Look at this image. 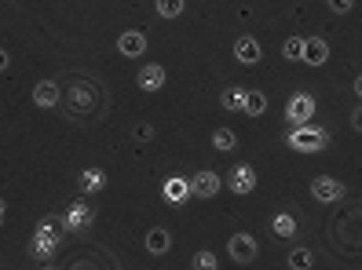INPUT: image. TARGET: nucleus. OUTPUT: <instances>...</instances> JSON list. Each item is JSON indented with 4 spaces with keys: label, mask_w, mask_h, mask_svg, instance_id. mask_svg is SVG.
I'll return each mask as SVG.
<instances>
[{
    "label": "nucleus",
    "mask_w": 362,
    "mask_h": 270,
    "mask_svg": "<svg viewBox=\"0 0 362 270\" xmlns=\"http://www.w3.org/2000/svg\"><path fill=\"white\" fill-rule=\"evenodd\" d=\"M66 110L74 113V117H95V113H103V99H106V92H103V85L99 80H92V77H70L66 80Z\"/></svg>",
    "instance_id": "1"
},
{
    "label": "nucleus",
    "mask_w": 362,
    "mask_h": 270,
    "mask_svg": "<svg viewBox=\"0 0 362 270\" xmlns=\"http://www.w3.org/2000/svg\"><path fill=\"white\" fill-rule=\"evenodd\" d=\"M59 245H62V219H55V216L40 219L37 223V234L30 241V256L37 263H52L55 252H59Z\"/></svg>",
    "instance_id": "2"
},
{
    "label": "nucleus",
    "mask_w": 362,
    "mask_h": 270,
    "mask_svg": "<svg viewBox=\"0 0 362 270\" xmlns=\"http://www.w3.org/2000/svg\"><path fill=\"white\" fill-rule=\"evenodd\" d=\"M286 142L300 154H318L329 147V132L326 128H308V124H296V128L286 135Z\"/></svg>",
    "instance_id": "3"
},
{
    "label": "nucleus",
    "mask_w": 362,
    "mask_h": 270,
    "mask_svg": "<svg viewBox=\"0 0 362 270\" xmlns=\"http://www.w3.org/2000/svg\"><path fill=\"white\" fill-rule=\"evenodd\" d=\"M92 223H95L92 204L88 201H74L66 209V216H62V231H66V234H81V231H88Z\"/></svg>",
    "instance_id": "4"
},
{
    "label": "nucleus",
    "mask_w": 362,
    "mask_h": 270,
    "mask_svg": "<svg viewBox=\"0 0 362 270\" xmlns=\"http://www.w3.org/2000/svg\"><path fill=\"white\" fill-rule=\"evenodd\" d=\"M344 183L333 179V176H315L311 179V197L315 201H322V204H337V201H344Z\"/></svg>",
    "instance_id": "5"
},
{
    "label": "nucleus",
    "mask_w": 362,
    "mask_h": 270,
    "mask_svg": "<svg viewBox=\"0 0 362 270\" xmlns=\"http://www.w3.org/2000/svg\"><path fill=\"white\" fill-rule=\"evenodd\" d=\"M315 117V99L308 92H296L289 102H286V121H289V128H296V124H308Z\"/></svg>",
    "instance_id": "6"
},
{
    "label": "nucleus",
    "mask_w": 362,
    "mask_h": 270,
    "mask_svg": "<svg viewBox=\"0 0 362 270\" xmlns=\"http://www.w3.org/2000/svg\"><path fill=\"white\" fill-rule=\"evenodd\" d=\"M223 190V179L216 176V172H209V168H202V172H194L190 176V194L194 197H202V201H212Z\"/></svg>",
    "instance_id": "7"
},
{
    "label": "nucleus",
    "mask_w": 362,
    "mask_h": 270,
    "mask_svg": "<svg viewBox=\"0 0 362 270\" xmlns=\"http://www.w3.org/2000/svg\"><path fill=\"white\" fill-rule=\"evenodd\" d=\"M227 186H230L238 197L252 194V190H257V168H252V164H234L230 176H227Z\"/></svg>",
    "instance_id": "8"
},
{
    "label": "nucleus",
    "mask_w": 362,
    "mask_h": 270,
    "mask_svg": "<svg viewBox=\"0 0 362 270\" xmlns=\"http://www.w3.org/2000/svg\"><path fill=\"white\" fill-rule=\"evenodd\" d=\"M227 256L234 263H252V259H257V238H252V234H234L227 241Z\"/></svg>",
    "instance_id": "9"
},
{
    "label": "nucleus",
    "mask_w": 362,
    "mask_h": 270,
    "mask_svg": "<svg viewBox=\"0 0 362 270\" xmlns=\"http://www.w3.org/2000/svg\"><path fill=\"white\" fill-rule=\"evenodd\" d=\"M300 62H308L311 70L326 66V62H329V40H322V37H304V59H300Z\"/></svg>",
    "instance_id": "10"
},
{
    "label": "nucleus",
    "mask_w": 362,
    "mask_h": 270,
    "mask_svg": "<svg viewBox=\"0 0 362 270\" xmlns=\"http://www.w3.org/2000/svg\"><path fill=\"white\" fill-rule=\"evenodd\" d=\"M234 59L242 62V66H257V62L264 59V48L257 37H238L234 40Z\"/></svg>",
    "instance_id": "11"
},
{
    "label": "nucleus",
    "mask_w": 362,
    "mask_h": 270,
    "mask_svg": "<svg viewBox=\"0 0 362 270\" xmlns=\"http://www.w3.org/2000/svg\"><path fill=\"white\" fill-rule=\"evenodd\" d=\"M33 102L40 110H55L62 102V88L55 85V80H37V85H33Z\"/></svg>",
    "instance_id": "12"
},
{
    "label": "nucleus",
    "mask_w": 362,
    "mask_h": 270,
    "mask_svg": "<svg viewBox=\"0 0 362 270\" xmlns=\"http://www.w3.org/2000/svg\"><path fill=\"white\" fill-rule=\"evenodd\" d=\"M117 51H121L124 59H143V55H146V37H143L139 30H124V33L117 37Z\"/></svg>",
    "instance_id": "13"
},
{
    "label": "nucleus",
    "mask_w": 362,
    "mask_h": 270,
    "mask_svg": "<svg viewBox=\"0 0 362 270\" xmlns=\"http://www.w3.org/2000/svg\"><path fill=\"white\" fill-rule=\"evenodd\" d=\"M165 66H158V62H146V66H139V73H136V85L143 88V92H158V88H165Z\"/></svg>",
    "instance_id": "14"
},
{
    "label": "nucleus",
    "mask_w": 362,
    "mask_h": 270,
    "mask_svg": "<svg viewBox=\"0 0 362 270\" xmlns=\"http://www.w3.org/2000/svg\"><path fill=\"white\" fill-rule=\"evenodd\" d=\"M161 194H165L168 204H183L187 197H194L190 194V179H183V176H168L165 186H161Z\"/></svg>",
    "instance_id": "15"
},
{
    "label": "nucleus",
    "mask_w": 362,
    "mask_h": 270,
    "mask_svg": "<svg viewBox=\"0 0 362 270\" xmlns=\"http://www.w3.org/2000/svg\"><path fill=\"white\" fill-rule=\"evenodd\" d=\"M143 245H146V252H151V256H165L168 248H173V234H168L165 226H151L146 238H143Z\"/></svg>",
    "instance_id": "16"
},
{
    "label": "nucleus",
    "mask_w": 362,
    "mask_h": 270,
    "mask_svg": "<svg viewBox=\"0 0 362 270\" xmlns=\"http://www.w3.org/2000/svg\"><path fill=\"white\" fill-rule=\"evenodd\" d=\"M77 186H81V194H99L103 186H106V172L103 168H84L81 179H77Z\"/></svg>",
    "instance_id": "17"
},
{
    "label": "nucleus",
    "mask_w": 362,
    "mask_h": 270,
    "mask_svg": "<svg viewBox=\"0 0 362 270\" xmlns=\"http://www.w3.org/2000/svg\"><path fill=\"white\" fill-rule=\"evenodd\" d=\"M271 234L274 238H293L296 234V216H289V212L271 216Z\"/></svg>",
    "instance_id": "18"
},
{
    "label": "nucleus",
    "mask_w": 362,
    "mask_h": 270,
    "mask_svg": "<svg viewBox=\"0 0 362 270\" xmlns=\"http://www.w3.org/2000/svg\"><path fill=\"white\" fill-rule=\"evenodd\" d=\"M245 88H223V95H220V106L223 110H230V113H238V110H245Z\"/></svg>",
    "instance_id": "19"
},
{
    "label": "nucleus",
    "mask_w": 362,
    "mask_h": 270,
    "mask_svg": "<svg viewBox=\"0 0 362 270\" xmlns=\"http://www.w3.org/2000/svg\"><path fill=\"white\" fill-rule=\"evenodd\" d=\"M212 147L223 150V154H230L234 147H238V135H234L230 128H216V132H212Z\"/></svg>",
    "instance_id": "20"
},
{
    "label": "nucleus",
    "mask_w": 362,
    "mask_h": 270,
    "mask_svg": "<svg viewBox=\"0 0 362 270\" xmlns=\"http://www.w3.org/2000/svg\"><path fill=\"white\" fill-rule=\"evenodd\" d=\"M264 110H267V95H264V92H249V95H245V113H249V117H260Z\"/></svg>",
    "instance_id": "21"
},
{
    "label": "nucleus",
    "mask_w": 362,
    "mask_h": 270,
    "mask_svg": "<svg viewBox=\"0 0 362 270\" xmlns=\"http://www.w3.org/2000/svg\"><path fill=\"white\" fill-rule=\"evenodd\" d=\"M154 11L161 18H180L183 15V0H154Z\"/></svg>",
    "instance_id": "22"
},
{
    "label": "nucleus",
    "mask_w": 362,
    "mask_h": 270,
    "mask_svg": "<svg viewBox=\"0 0 362 270\" xmlns=\"http://www.w3.org/2000/svg\"><path fill=\"white\" fill-rule=\"evenodd\" d=\"M282 55H286L289 62H300V59H304V37H289L286 44H282Z\"/></svg>",
    "instance_id": "23"
},
{
    "label": "nucleus",
    "mask_w": 362,
    "mask_h": 270,
    "mask_svg": "<svg viewBox=\"0 0 362 270\" xmlns=\"http://www.w3.org/2000/svg\"><path fill=\"white\" fill-rule=\"evenodd\" d=\"M289 266L293 270H308V266H315V256L308 252V248H293V252H289Z\"/></svg>",
    "instance_id": "24"
},
{
    "label": "nucleus",
    "mask_w": 362,
    "mask_h": 270,
    "mask_svg": "<svg viewBox=\"0 0 362 270\" xmlns=\"http://www.w3.org/2000/svg\"><path fill=\"white\" fill-rule=\"evenodd\" d=\"M190 266H194V270H216V266H220V259H216V252H194Z\"/></svg>",
    "instance_id": "25"
},
{
    "label": "nucleus",
    "mask_w": 362,
    "mask_h": 270,
    "mask_svg": "<svg viewBox=\"0 0 362 270\" xmlns=\"http://www.w3.org/2000/svg\"><path fill=\"white\" fill-rule=\"evenodd\" d=\"M355 8V0H329V11H337V15H348Z\"/></svg>",
    "instance_id": "26"
},
{
    "label": "nucleus",
    "mask_w": 362,
    "mask_h": 270,
    "mask_svg": "<svg viewBox=\"0 0 362 270\" xmlns=\"http://www.w3.org/2000/svg\"><path fill=\"white\" fill-rule=\"evenodd\" d=\"M136 139L139 142H151L154 139V128H151V124H136Z\"/></svg>",
    "instance_id": "27"
},
{
    "label": "nucleus",
    "mask_w": 362,
    "mask_h": 270,
    "mask_svg": "<svg viewBox=\"0 0 362 270\" xmlns=\"http://www.w3.org/2000/svg\"><path fill=\"white\" fill-rule=\"evenodd\" d=\"M351 128L362 135V106H355V110H351Z\"/></svg>",
    "instance_id": "28"
},
{
    "label": "nucleus",
    "mask_w": 362,
    "mask_h": 270,
    "mask_svg": "<svg viewBox=\"0 0 362 270\" xmlns=\"http://www.w3.org/2000/svg\"><path fill=\"white\" fill-rule=\"evenodd\" d=\"M11 66V55H8V48H0V73H4Z\"/></svg>",
    "instance_id": "29"
},
{
    "label": "nucleus",
    "mask_w": 362,
    "mask_h": 270,
    "mask_svg": "<svg viewBox=\"0 0 362 270\" xmlns=\"http://www.w3.org/2000/svg\"><path fill=\"white\" fill-rule=\"evenodd\" d=\"M355 95H358V99H362V73H358V77H355Z\"/></svg>",
    "instance_id": "30"
},
{
    "label": "nucleus",
    "mask_w": 362,
    "mask_h": 270,
    "mask_svg": "<svg viewBox=\"0 0 362 270\" xmlns=\"http://www.w3.org/2000/svg\"><path fill=\"white\" fill-rule=\"evenodd\" d=\"M8 212V204H4V197H0V216H4Z\"/></svg>",
    "instance_id": "31"
},
{
    "label": "nucleus",
    "mask_w": 362,
    "mask_h": 270,
    "mask_svg": "<svg viewBox=\"0 0 362 270\" xmlns=\"http://www.w3.org/2000/svg\"><path fill=\"white\" fill-rule=\"evenodd\" d=\"M0 226H4V216H0Z\"/></svg>",
    "instance_id": "32"
}]
</instances>
